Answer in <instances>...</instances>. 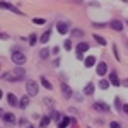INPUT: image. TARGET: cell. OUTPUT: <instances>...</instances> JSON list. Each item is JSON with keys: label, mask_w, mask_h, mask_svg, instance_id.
Returning <instances> with one entry per match:
<instances>
[{"label": "cell", "mask_w": 128, "mask_h": 128, "mask_svg": "<svg viewBox=\"0 0 128 128\" xmlns=\"http://www.w3.org/2000/svg\"><path fill=\"white\" fill-rule=\"evenodd\" d=\"M74 98L77 99V101H82V96H80V94H75V96H74Z\"/></svg>", "instance_id": "8d00e7d4"}, {"label": "cell", "mask_w": 128, "mask_h": 128, "mask_svg": "<svg viewBox=\"0 0 128 128\" xmlns=\"http://www.w3.org/2000/svg\"><path fill=\"white\" fill-rule=\"evenodd\" d=\"M92 26H94V28H106V24H102V22H94Z\"/></svg>", "instance_id": "1f68e13d"}, {"label": "cell", "mask_w": 128, "mask_h": 128, "mask_svg": "<svg viewBox=\"0 0 128 128\" xmlns=\"http://www.w3.org/2000/svg\"><path fill=\"white\" fill-rule=\"evenodd\" d=\"M94 38H96V41H98L101 46H106V43H108V41H106V38H102L101 34H94Z\"/></svg>", "instance_id": "44dd1931"}, {"label": "cell", "mask_w": 128, "mask_h": 128, "mask_svg": "<svg viewBox=\"0 0 128 128\" xmlns=\"http://www.w3.org/2000/svg\"><path fill=\"white\" fill-rule=\"evenodd\" d=\"M50 120H51L50 116H43V118H41V126H43V128H46V126L50 125Z\"/></svg>", "instance_id": "cb8c5ba5"}, {"label": "cell", "mask_w": 128, "mask_h": 128, "mask_svg": "<svg viewBox=\"0 0 128 128\" xmlns=\"http://www.w3.org/2000/svg\"><path fill=\"white\" fill-rule=\"evenodd\" d=\"M24 77H26V70L22 67H16L12 72L4 74V80H9V82H17V80L24 79Z\"/></svg>", "instance_id": "6da1fadb"}, {"label": "cell", "mask_w": 128, "mask_h": 128, "mask_svg": "<svg viewBox=\"0 0 128 128\" xmlns=\"http://www.w3.org/2000/svg\"><path fill=\"white\" fill-rule=\"evenodd\" d=\"M68 29H70V26L67 22H58V24H56V31H58L60 34H67Z\"/></svg>", "instance_id": "52a82bcc"}, {"label": "cell", "mask_w": 128, "mask_h": 128, "mask_svg": "<svg viewBox=\"0 0 128 128\" xmlns=\"http://www.w3.org/2000/svg\"><path fill=\"white\" fill-rule=\"evenodd\" d=\"M113 51H114V58H116V60L120 62V53H118V48H116V46H113Z\"/></svg>", "instance_id": "f546056e"}, {"label": "cell", "mask_w": 128, "mask_h": 128, "mask_svg": "<svg viewBox=\"0 0 128 128\" xmlns=\"http://www.w3.org/2000/svg\"><path fill=\"white\" fill-rule=\"evenodd\" d=\"M36 40H38V36H36V34H31V36H29V44H31V46H34V44H36Z\"/></svg>", "instance_id": "484cf974"}, {"label": "cell", "mask_w": 128, "mask_h": 128, "mask_svg": "<svg viewBox=\"0 0 128 128\" xmlns=\"http://www.w3.org/2000/svg\"><path fill=\"white\" fill-rule=\"evenodd\" d=\"M26 90H28V96H29V98L36 96V94H38V90H40L38 82H34V80H28V82H26Z\"/></svg>", "instance_id": "3957f363"}, {"label": "cell", "mask_w": 128, "mask_h": 128, "mask_svg": "<svg viewBox=\"0 0 128 128\" xmlns=\"http://www.w3.org/2000/svg\"><path fill=\"white\" fill-rule=\"evenodd\" d=\"M84 63H86V67H87V68H90V67H94V65H96V58H94V56H87V58L84 60Z\"/></svg>", "instance_id": "e0dca14e"}, {"label": "cell", "mask_w": 128, "mask_h": 128, "mask_svg": "<svg viewBox=\"0 0 128 128\" xmlns=\"http://www.w3.org/2000/svg\"><path fill=\"white\" fill-rule=\"evenodd\" d=\"M2 7H4V9H9V10H12V12H16V14H22V12H20L19 9H16V7H14L12 4H9V2H2Z\"/></svg>", "instance_id": "7c38bea8"}, {"label": "cell", "mask_w": 128, "mask_h": 128, "mask_svg": "<svg viewBox=\"0 0 128 128\" xmlns=\"http://www.w3.org/2000/svg\"><path fill=\"white\" fill-rule=\"evenodd\" d=\"M72 123V118H68V116H65V118H62L58 121V128H67Z\"/></svg>", "instance_id": "30bf717a"}, {"label": "cell", "mask_w": 128, "mask_h": 128, "mask_svg": "<svg viewBox=\"0 0 128 128\" xmlns=\"http://www.w3.org/2000/svg\"><path fill=\"white\" fill-rule=\"evenodd\" d=\"M40 82H41V86H43L44 89H48V90H51V89H53L51 82H50V80L46 79V77H40Z\"/></svg>", "instance_id": "8fae6325"}, {"label": "cell", "mask_w": 128, "mask_h": 128, "mask_svg": "<svg viewBox=\"0 0 128 128\" xmlns=\"http://www.w3.org/2000/svg\"><path fill=\"white\" fill-rule=\"evenodd\" d=\"M121 86H125V87H128V79H125L123 82H121Z\"/></svg>", "instance_id": "d590c367"}, {"label": "cell", "mask_w": 128, "mask_h": 128, "mask_svg": "<svg viewBox=\"0 0 128 128\" xmlns=\"http://www.w3.org/2000/svg\"><path fill=\"white\" fill-rule=\"evenodd\" d=\"M51 53H53V55H58V53H60V50H58V46H55V48H53V51H51Z\"/></svg>", "instance_id": "836d02e7"}, {"label": "cell", "mask_w": 128, "mask_h": 128, "mask_svg": "<svg viewBox=\"0 0 128 128\" xmlns=\"http://www.w3.org/2000/svg\"><path fill=\"white\" fill-rule=\"evenodd\" d=\"M109 82H111L113 86H116V87H118L120 84H121V82L118 80V75H116L114 72H111V74H109Z\"/></svg>", "instance_id": "5bb4252c"}, {"label": "cell", "mask_w": 128, "mask_h": 128, "mask_svg": "<svg viewBox=\"0 0 128 128\" xmlns=\"http://www.w3.org/2000/svg\"><path fill=\"white\" fill-rule=\"evenodd\" d=\"M106 72H108V63H106V62L98 63V67H96V74H98L99 77H104V75H106Z\"/></svg>", "instance_id": "277c9868"}, {"label": "cell", "mask_w": 128, "mask_h": 128, "mask_svg": "<svg viewBox=\"0 0 128 128\" xmlns=\"http://www.w3.org/2000/svg\"><path fill=\"white\" fill-rule=\"evenodd\" d=\"M50 36H51V31H44L43 34H41V38H40V41L44 44V43H48L50 41Z\"/></svg>", "instance_id": "ac0fdd59"}, {"label": "cell", "mask_w": 128, "mask_h": 128, "mask_svg": "<svg viewBox=\"0 0 128 128\" xmlns=\"http://www.w3.org/2000/svg\"><path fill=\"white\" fill-rule=\"evenodd\" d=\"M109 128H121V125H120L118 121H111L109 123Z\"/></svg>", "instance_id": "f1b7e54d"}, {"label": "cell", "mask_w": 128, "mask_h": 128, "mask_svg": "<svg viewBox=\"0 0 128 128\" xmlns=\"http://www.w3.org/2000/svg\"><path fill=\"white\" fill-rule=\"evenodd\" d=\"M92 108L96 109V111H101V113H104V111H109V106L106 102H102V101H98V102H94V106Z\"/></svg>", "instance_id": "5b68a950"}, {"label": "cell", "mask_w": 128, "mask_h": 128, "mask_svg": "<svg viewBox=\"0 0 128 128\" xmlns=\"http://www.w3.org/2000/svg\"><path fill=\"white\" fill-rule=\"evenodd\" d=\"M114 106H116V109H118V111H120V109H123V104H121V101H120L118 98L114 99Z\"/></svg>", "instance_id": "83f0119b"}, {"label": "cell", "mask_w": 128, "mask_h": 128, "mask_svg": "<svg viewBox=\"0 0 128 128\" xmlns=\"http://www.w3.org/2000/svg\"><path fill=\"white\" fill-rule=\"evenodd\" d=\"M53 67H60V60H58V58L53 62Z\"/></svg>", "instance_id": "e575fe53"}, {"label": "cell", "mask_w": 128, "mask_h": 128, "mask_svg": "<svg viewBox=\"0 0 128 128\" xmlns=\"http://www.w3.org/2000/svg\"><path fill=\"white\" fill-rule=\"evenodd\" d=\"M10 58H12V62H14L17 67H20V65L26 63V55H24V51H19V50H14L12 55H10Z\"/></svg>", "instance_id": "7a4b0ae2"}, {"label": "cell", "mask_w": 128, "mask_h": 128, "mask_svg": "<svg viewBox=\"0 0 128 128\" xmlns=\"http://www.w3.org/2000/svg\"><path fill=\"white\" fill-rule=\"evenodd\" d=\"M62 94H63V98H65V99L74 98V92H72V89H70L67 84H63V86H62Z\"/></svg>", "instance_id": "8992f818"}, {"label": "cell", "mask_w": 128, "mask_h": 128, "mask_svg": "<svg viewBox=\"0 0 128 128\" xmlns=\"http://www.w3.org/2000/svg\"><path fill=\"white\" fill-rule=\"evenodd\" d=\"M126 24H128V22H126Z\"/></svg>", "instance_id": "ab89813d"}, {"label": "cell", "mask_w": 128, "mask_h": 128, "mask_svg": "<svg viewBox=\"0 0 128 128\" xmlns=\"http://www.w3.org/2000/svg\"><path fill=\"white\" fill-rule=\"evenodd\" d=\"M29 106V96H24V98H20L19 99V108H28Z\"/></svg>", "instance_id": "9a60e30c"}, {"label": "cell", "mask_w": 128, "mask_h": 128, "mask_svg": "<svg viewBox=\"0 0 128 128\" xmlns=\"http://www.w3.org/2000/svg\"><path fill=\"white\" fill-rule=\"evenodd\" d=\"M109 28L114 29V31H121L123 29V22H121V20H111V22H109Z\"/></svg>", "instance_id": "9c48e42d"}, {"label": "cell", "mask_w": 128, "mask_h": 128, "mask_svg": "<svg viewBox=\"0 0 128 128\" xmlns=\"http://www.w3.org/2000/svg\"><path fill=\"white\" fill-rule=\"evenodd\" d=\"M7 101H9L10 106H19V101H17V98H16L14 94H9V96H7Z\"/></svg>", "instance_id": "2e32d148"}, {"label": "cell", "mask_w": 128, "mask_h": 128, "mask_svg": "<svg viewBox=\"0 0 128 128\" xmlns=\"http://www.w3.org/2000/svg\"><path fill=\"white\" fill-rule=\"evenodd\" d=\"M80 36H84V31L82 29H74L72 31V38H80Z\"/></svg>", "instance_id": "603a6c76"}, {"label": "cell", "mask_w": 128, "mask_h": 128, "mask_svg": "<svg viewBox=\"0 0 128 128\" xmlns=\"http://www.w3.org/2000/svg\"><path fill=\"white\" fill-rule=\"evenodd\" d=\"M123 111H125V113L128 114V104H125V106H123Z\"/></svg>", "instance_id": "74e56055"}, {"label": "cell", "mask_w": 128, "mask_h": 128, "mask_svg": "<svg viewBox=\"0 0 128 128\" xmlns=\"http://www.w3.org/2000/svg\"><path fill=\"white\" fill-rule=\"evenodd\" d=\"M94 84H92V82H89V84H86V87H84V94H86V96H90V94H92V92H94Z\"/></svg>", "instance_id": "4fadbf2b"}, {"label": "cell", "mask_w": 128, "mask_h": 128, "mask_svg": "<svg viewBox=\"0 0 128 128\" xmlns=\"http://www.w3.org/2000/svg\"><path fill=\"white\" fill-rule=\"evenodd\" d=\"M50 118H51V120H62V116H60V113H58V111H53Z\"/></svg>", "instance_id": "4316f807"}, {"label": "cell", "mask_w": 128, "mask_h": 128, "mask_svg": "<svg viewBox=\"0 0 128 128\" xmlns=\"http://www.w3.org/2000/svg\"><path fill=\"white\" fill-rule=\"evenodd\" d=\"M50 53H51V50H48V48H43V50L40 51V58H41V60H46V58L50 56Z\"/></svg>", "instance_id": "d6986e66"}, {"label": "cell", "mask_w": 128, "mask_h": 128, "mask_svg": "<svg viewBox=\"0 0 128 128\" xmlns=\"http://www.w3.org/2000/svg\"><path fill=\"white\" fill-rule=\"evenodd\" d=\"M32 22H34L36 26H43V24H44L46 20H44V19H41V17H34V19H32Z\"/></svg>", "instance_id": "d4e9b609"}, {"label": "cell", "mask_w": 128, "mask_h": 128, "mask_svg": "<svg viewBox=\"0 0 128 128\" xmlns=\"http://www.w3.org/2000/svg\"><path fill=\"white\" fill-rule=\"evenodd\" d=\"M63 46H65V50H70V48H72V43H70V41L67 40L65 43H63Z\"/></svg>", "instance_id": "4dcf8cb0"}, {"label": "cell", "mask_w": 128, "mask_h": 128, "mask_svg": "<svg viewBox=\"0 0 128 128\" xmlns=\"http://www.w3.org/2000/svg\"><path fill=\"white\" fill-rule=\"evenodd\" d=\"M109 84H111L109 80H104V79H102V80H99V87L102 89V90H106V89L109 87Z\"/></svg>", "instance_id": "7402d4cb"}, {"label": "cell", "mask_w": 128, "mask_h": 128, "mask_svg": "<svg viewBox=\"0 0 128 128\" xmlns=\"http://www.w3.org/2000/svg\"><path fill=\"white\" fill-rule=\"evenodd\" d=\"M87 50H89L87 43H79V44H77V51H79V53H84V51H87Z\"/></svg>", "instance_id": "ffe728a7"}, {"label": "cell", "mask_w": 128, "mask_h": 128, "mask_svg": "<svg viewBox=\"0 0 128 128\" xmlns=\"http://www.w3.org/2000/svg\"><path fill=\"white\" fill-rule=\"evenodd\" d=\"M29 128H34V126H29Z\"/></svg>", "instance_id": "f35d334b"}, {"label": "cell", "mask_w": 128, "mask_h": 128, "mask_svg": "<svg viewBox=\"0 0 128 128\" xmlns=\"http://www.w3.org/2000/svg\"><path fill=\"white\" fill-rule=\"evenodd\" d=\"M75 56H77V60H86L84 58V53H79V51L75 53Z\"/></svg>", "instance_id": "d6a6232c"}, {"label": "cell", "mask_w": 128, "mask_h": 128, "mask_svg": "<svg viewBox=\"0 0 128 128\" xmlns=\"http://www.w3.org/2000/svg\"><path fill=\"white\" fill-rule=\"evenodd\" d=\"M2 118H4L5 123H10V125H14V123H16V116H14L12 113H4V114H2Z\"/></svg>", "instance_id": "ba28073f"}]
</instances>
